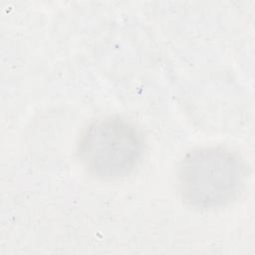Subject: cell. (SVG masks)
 <instances>
[{"label": "cell", "instance_id": "7a4b0ae2", "mask_svg": "<svg viewBox=\"0 0 255 255\" xmlns=\"http://www.w3.org/2000/svg\"><path fill=\"white\" fill-rule=\"evenodd\" d=\"M238 160L220 149H200L189 154L180 169L183 196L192 204L214 206L230 200L241 184Z\"/></svg>", "mask_w": 255, "mask_h": 255}, {"label": "cell", "instance_id": "6da1fadb", "mask_svg": "<svg viewBox=\"0 0 255 255\" xmlns=\"http://www.w3.org/2000/svg\"><path fill=\"white\" fill-rule=\"evenodd\" d=\"M138 131L120 119H106L92 124L80 144L86 167L96 176L117 178L128 173L142 153Z\"/></svg>", "mask_w": 255, "mask_h": 255}]
</instances>
